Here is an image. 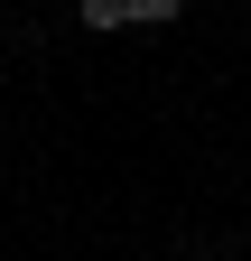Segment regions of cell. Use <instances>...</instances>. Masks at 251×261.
I'll return each mask as SVG.
<instances>
[{
  "mask_svg": "<svg viewBox=\"0 0 251 261\" xmlns=\"http://www.w3.org/2000/svg\"><path fill=\"white\" fill-rule=\"evenodd\" d=\"M177 0H84V28H168Z\"/></svg>",
  "mask_w": 251,
  "mask_h": 261,
  "instance_id": "obj_1",
  "label": "cell"
}]
</instances>
